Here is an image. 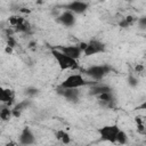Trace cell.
<instances>
[{"instance_id":"83f0119b","label":"cell","mask_w":146,"mask_h":146,"mask_svg":"<svg viewBox=\"0 0 146 146\" xmlns=\"http://www.w3.org/2000/svg\"><path fill=\"white\" fill-rule=\"evenodd\" d=\"M36 2L38 3H42V0H36Z\"/></svg>"},{"instance_id":"7402d4cb","label":"cell","mask_w":146,"mask_h":146,"mask_svg":"<svg viewBox=\"0 0 146 146\" xmlns=\"http://www.w3.org/2000/svg\"><path fill=\"white\" fill-rule=\"evenodd\" d=\"M7 46H9L11 48L16 47V40H15V38L13 35L11 36H7Z\"/></svg>"},{"instance_id":"484cf974","label":"cell","mask_w":146,"mask_h":146,"mask_svg":"<svg viewBox=\"0 0 146 146\" xmlns=\"http://www.w3.org/2000/svg\"><path fill=\"white\" fill-rule=\"evenodd\" d=\"M143 70H144V66H143V65H137V66H136V71H137V72H141Z\"/></svg>"},{"instance_id":"e0dca14e","label":"cell","mask_w":146,"mask_h":146,"mask_svg":"<svg viewBox=\"0 0 146 146\" xmlns=\"http://www.w3.org/2000/svg\"><path fill=\"white\" fill-rule=\"evenodd\" d=\"M8 22H9V24L14 27V26H16V25H19V24H22V23H24L25 21H24V18L23 17H21V16H10L9 18H8Z\"/></svg>"},{"instance_id":"ffe728a7","label":"cell","mask_w":146,"mask_h":146,"mask_svg":"<svg viewBox=\"0 0 146 146\" xmlns=\"http://www.w3.org/2000/svg\"><path fill=\"white\" fill-rule=\"evenodd\" d=\"M128 84L130 86V87H132V88H135V87H137L138 86V79L136 78V76H133V75H129L128 76Z\"/></svg>"},{"instance_id":"d6986e66","label":"cell","mask_w":146,"mask_h":146,"mask_svg":"<svg viewBox=\"0 0 146 146\" xmlns=\"http://www.w3.org/2000/svg\"><path fill=\"white\" fill-rule=\"evenodd\" d=\"M38 94H39V89H36V88H34V87H29V88L25 89V95H26L27 97H34V96H36Z\"/></svg>"},{"instance_id":"52a82bcc","label":"cell","mask_w":146,"mask_h":146,"mask_svg":"<svg viewBox=\"0 0 146 146\" xmlns=\"http://www.w3.org/2000/svg\"><path fill=\"white\" fill-rule=\"evenodd\" d=\"M96 98L98 100V104L104 108H113L115 105V96L113 94V90L100 94L96 96Z\"/></svg>"},{"instance_id":"4316f807","label":"cell","mask_w":146,"mask_h":146,"mask_svg":"<svg viewBox=\"0 0 146 146\" xmlns=\"http://www.w3.org/2000/svg\"><path fill=\"white\" fill-rule=\"evenodd\" d=\"M5 51H6L7 54H10V52L13 51V48H11V47H9V46H7V47H6V49H5Z\"/></svg>"},{"instance_id":"8fae6325","label":"cell","mask_w":146,"mask_h":146,"mask_svg":"<svg viewBox=\"0 0 146 146\" xmlns=\"http://www.w3.org/2000/svg\"><path fill=\"white\" fill-rule=\"evenodd\" d=\"M35 143V136L31 128L24 127L19 135V144L21 145H32Z\"/></svg>"},{"instance_id":"44dd1931","label":"cell","mask_w":146,"mask_h":146,"mask_svg":"<svg viewBox=\"0 0 146 146\" xmlns=\"http://www.w3.org/2000/svg\"><path fill=\"white\" fill-rule=\"evenodd\" d=\"M137 24H138V26L140 29H146V16H143V17L138 18Z\"/></svg>"},{"instance_id":"7c38bea8","label":"cell","mask_w":146,"mask_h":146,"mask_svg":"<svg viewBox=\"0 0 146 146\" xmlns=\"http://www.w3.org/2000/svg\"><path fill=\"white\" fill-rule=\"evenodd\" d=\"M0 100H1V104H6L8 106H11L15 102V91L13 89H9V88L1 89Z\"/></svg>"},{"instance_id":"5b68a950","label":"cell","mask_w":146,"mask_h":146,"mask_svg":"<svg viewBox=\"0 0 146 146\" xmlns=\"http://www.w3.org/2000/svg\"><path fill=\"white\" fill-rule=\"evenodd\" d=\"M58 7L80 15V14H83V13L87 11V9L89 8V3L87 1H83V0H74V1H71L66 5H62V6H58Z\"/></svg>"},{"instance_id":"5bb4252c","label":"cell","mask_w":146,"mask_h":146,"mask_svg":"<svg viewBox=\"0 0 146 146\" xmlns=\"http://www.w3.org/2000/svg\"><path fill=\"white\" fill-rule=\"evenodd\" d=\"M31 106V100L30 99H24L22 102H19L18 104H16L13 107V116L14 117H19L22 112H24L25 110H27Z\"/></svg>"},{"instance_id":"9a60e30c","label":"cell","mask_w":146,"mask_h":146,"mask_svg":"<svg viewBox=\"0 0 146 146\" xmlns=\"http://www.w3.org/2000/svg\"><path fill=\"white\" fill-rule=\"evenodd\" d=\"M0 117H1L2 121H9L13 117V108H11V106L2 104L1 108H0Z\"/></svg>"},{"instance_id":"ac0fdd59","label":"cell","mask_w":146,"mask_h":146,"mask_svg":"<svg viewBox=\"0 0 146 146\" xmlns=\"http://www.w3.org/2000/svg\"><path fill=\"white\" fill-rule=\"evenodd\" d=\"M127 141H128V136H127V133H125L123 130L120 129V131H119V133H117V136H116V144L123 145V144H127Z\"/></svg>"},{"instance_id":"3957f363","label":"cell","mask_w":146,"mask_h":146,"mask_svg":"<svg viewBox=\"0 0 146 146\" xmlns=\"http://www.w3.org/2000/svg\"><path fill=\"white\" fill-rule=\"evenodd\" d=\"M111 66H108V65H92V66H89L86 71H84V73L89 76V78H91L92 80H95V81H99V80H102L105 75H107L110 72H111Z\"/></svg>"},{"instance_id":"30bf717a","label":"cell","mask_w":146,"mask_h":146,"mask_svg":"<svg viewBox=\"0 0 146 146\" xmlns=\"http://www.w3.org/2000/svg\"><path fill=\"white\" fill-rule=\"evenodd\" d=\"M58 48L59 50H62L64 54H66L67 56L74 58V59H79L81 57V55L83 54V51L81 50V48L78 46V44H72V46H59V47H56Z\"/></svg>"},{"instance_id":"603a6c76","label":"cell","mask_w":146,"mask_h":146,"mask_svg":"<svg viewBox=\"0 0 146 146\" xmlns=\"http://www.w3.org/2000/svg\"><path fill=\"white\" fill-rule=\"evenodd\" d=\"M119 26L122 27V29H127V27H129L130 25H129V23L125 21V18H122V19L119 22Z\"/></svg>"},{"instance_id":"2e32d148","label":"cell","mask_w":146,"mask_h":146,"mask_svg":"<svg viewBox=\"0 0 146 146\" xmlns=\"http://www.w3.org/2000/svg\"><path fill=\"white\" fill-rule=\"evenodd\" d=\"M55 136H56V138L58 140H60L64 144H70L71 143V137H70V135L65 130H58V131H56Z\"/></svg>"},{"instance_id":"277c9868","label":"cell","mask_w":146,"mask_h":146,"mask_svg":"<svg viewBox=\"0 0 146 146\" xmlns=\"http://www.w3.org/2000/svg\"><path fill=\"white\" fill-rule=\"evenodd\" d=\"M120 131V128L117 124H111V125H104L99 129V135L103 140L116 144V136Z\"/></svg>"},{"instance_id":"6da1fadb","label":"cell","mask_w":146,"mask_h":146,"mask_svg":"<svg viewBox=\"0 0 146 146\" xmlns=\"http://www.w3.org/2000/svg\"><path fill=\"white\" fill-rule=\"evenodd\" d=\"M51 50V55L52 57L55 58V60L57 62L59 68L62 71L64 70H72V68H78V59H74L70 56H67L66 54H64L62 50H59L58 48H54L51 47L50 48Z\"/></svg>"},{"instance_id":"cb8c5ba5","label":"cell","mask_w":146,"mask_h":146,"mask_svg":"<svg viewBox=\"0 0 146 146\" xmlns=\"http://www.w3.org/2000/svg\"><path fill=\"white\" fill-rule=\"evenodd\" d=\"M135 110H140V111H146V100H144L141 104H139Z\"/></svg>"},{"instance_id":"4fadbf2b","label":"cell","mask_w":146,"mask_h":146,"mask_svg":"<svg viewBox=\"0 0 146 146\" xmlns=\"http://www.w3.org/2000/svg\"><path fill=\"white\" fill-rule=\"evenodd\" d=\"M113 90L110 86L107 84H104V83H98V82H95L91 84L90 87V90H89V95L91 96H98L100 94H104V92H107V91H111Z\"/></svg>"},{"instance_id":"7a4b0ae2","label":"cell","mask_w":146,"mask_h":146,"mask_svg":"<svg viewBox=\"0 0 146 146\" xmlns=\"http://www.w3.org/2000/svg\"><path fill=\"white\" fill-rule=\"evenodd\" d=\"M95 82H89L87 81L82 74H71L68 75L59 86L63 87V88H81V87H84L87 84H92Z\"/></svg>"},{"instance_id":"d4e9b609","label":"cell","mask_w":146,"mask_h":146,"mask_svg":"<svg viewBox=\"0 0 146 146\" xmlns=\"http://www.w3.org/2000/svg\"><path fill=\"white\" fill-rule=\"evenodd\" d=\"M78 46L81 48V50H82V51H84V49H86V48H87V46H88V42H80Z\"/></svg>"},{"instance_id":"8992f818","label":"cell","mask_w":146,"mask_h":146,"mask_svg":"<svg viewBox=\"0 0 146 146\" xmlns=\"http://www.w3.org/2000/svg\"><path fill=\"white\" fill-rule=\"evenodd\" d=\"M106 49V46L105 43H103L102 41L99 40H96V39H92L88 42V46L87 48L84 49L83 51V55L84 56H94L96 54H99V52H104Z\"/></svg>"},{"instance_id":"ba28073f","label":"cell","mask_w":146,"mask_h":146,"mask_svg":"<svg viewBox=\"0 0 146 146\" xmlns=\"http://www.w3.org/2000/svg\"><path fill=\"white\" fill-rule=\"evenodd\" d=\"M56 90H57L58 95L63 96L68 102H78L79 96H80V91L78 88H63V87L58 86V88Z\"/></svg>"},{"instance_id":"9c48e42d","label":"cell","mask_w":146,"mask_h":146,"mask_svg":"<svg viewBox=\"0 0 146 146\" xmlns=\"http://www.w3.org/2000/svg\"><path fill=\"white\" fill-rule=\"evenodd\" d=\"M75 14L70 11V10H64L60 15H58L56 18H57V22L60 23L62 25L66 26V27H70V26H73L75 24Z\"/></svg>"}]
</instances>
